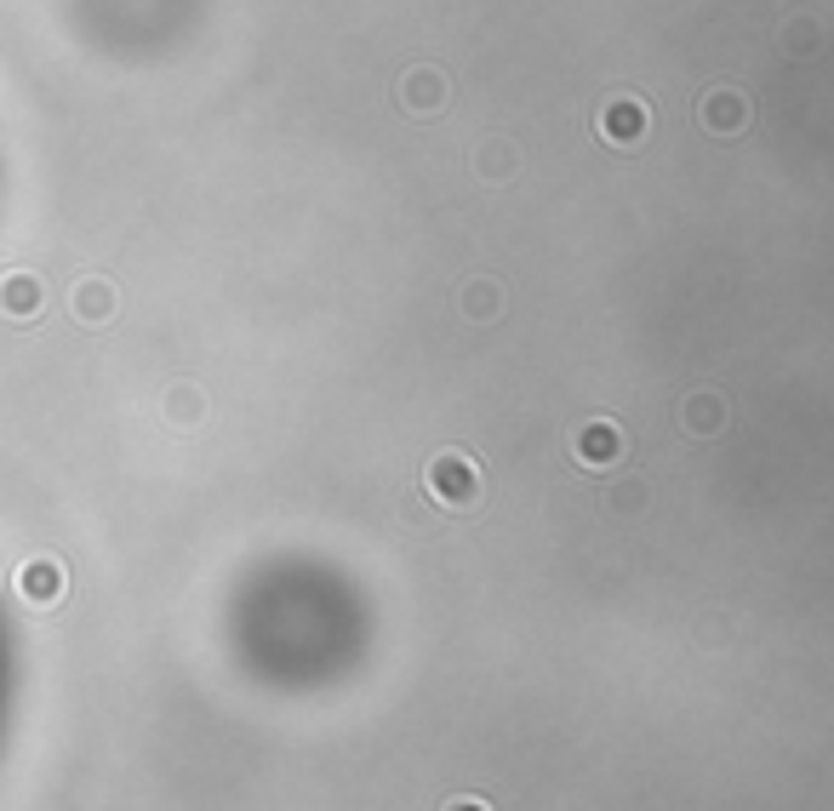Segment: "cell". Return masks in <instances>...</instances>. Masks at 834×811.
Returning a JSON list of instances; mask_svg holds the SVG:
<instances>
[{
    "mask_svg": "<svg viewBox=\"0 0 834 811\" xmlns=\"http://www.w3.org/2000/svg\"><path fill=\"white\" fill-rule=\"evenodd\" d=\"M23 589H29V594H35V600H52V594H57V589H52V571H46V566H35V571H23Z\"/></svg>",
    "mask_w": 834,
    "mask_h": 811,
    "instance_id": "52a82bcc",
    "label": "cell"
},
{
    "mask_svg": "<svg viewBox=\"0 0 834 811\" xmlns=\"http://www.w3.org/2000/svg\"><path fill=\"white\" fill-rule=\"evenodd\" d=\"M109 303H115V297H109V286H81V315H86V320L109 315Z\"/></svg>",
    "mask_w": 834,
    "mask_h": 811,
    "instance_id": "8992f818",
    "label": "cell"
},
{
    "mask_svg": "<svg viewBox=\"0 0 834 811\" xmlns=\"http://www.w3.org/2000/svg\"><path fill=\"white\" fill-rule=\"evenodd\" d=\"M446 811H486V800H452Z\"/></svg>",
    "mask_w": 834,
    "mask_h": 811,
    "instance_id": "9c48e42d",
    "label": "cell"
},
{
    "mask_svg": "<svg viewBox=\"0 0 834 811\" xmlns=\"http://www.w3.org/2000/svg\"><path fill=\"white\" fill-rule=\"evenodd\" d=\"M407 97H412V104L429 115V109L441 104V75H412V81H407Z\"/></svg>",
    "mask_w": 834,
    "mask_h": 811,
    "instance_id": "277c9868",
    "label": "cell"
},
{
    "mask_svg": "<svg viewBox=\"0 0 834 811\" xmlns=\"http://www.w3.org/2000/svg\"><path fill=\"white\" fill-rule=\"evenodd\" d=\"M600 126H606L612 131V138H635V131H641V109L635 104H617L606 120H600Z\"/></svg>",
    "mask_w": 834,
    "mask_h": 811,
    "instance_id": "5b68a950",
    "label": "cell"
},
{
    "mask_svg": "<svg viewBox=\"0 0 834 811\" xmlns=\"http://www.w3.org/2000/svg\"><path fill=\"white\" fill-rule=\"evenodd\" d=\"M429 481H435V492H441L446 503H469V497H475V468L463 463V457H441Z\"/></svg>",
    "mask_w": 834,
    "mask_h": 811,
    "instance_id": "6da1fadb",
    "label": "cell"
},
{
    "mask_svg": "<svg viewBox=\"0 0 834 811\" xmlns=\"http://www.w3.org/2000/svg\"><path fill=\"white\" fill-rule=\"evenodd\" d=\"M0 303H7V309H18V315H29V309H35V281H29V275L7 281V286H0Z\"/></svg>",
    "mask_w": 834,
    "mask_h": 811,
    "instance_id": "3957f363",
    "label": "cell"
},
{
    "mask_svg": "<svg viewBox=\"0 0 834 811\" xmlns=\"http://www.w3.org/2000/svg\"><path fill=\"white\" fill-rule=\"evenodd\" d=\"M617 452H623L617 429H612V423H589V434H583V457H589V463H612Z\"/></svg>",
    "mask_w": 834,
    "mask_h": 811,
    "instance_id": "7a4b0ae2",
    "label": "cell"
},
{
    "mask_svg": "<svg viewBox=\"0 0 834 811\" xmlns=\"http://www.w3.org/2000/svg\"><path fill=\"white\" fill-rule=\"evenodd\" d=\"M731 109H738V104H731V97H715V126H731V120H738Z\"/></svg>",
    "mask_w": 834,
    "mask_h": 811,
    "instance_id": "ba28073f",
    "label": "cell"
}]
</instances>
